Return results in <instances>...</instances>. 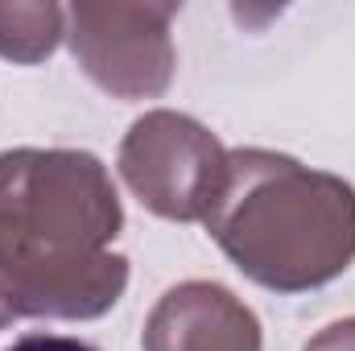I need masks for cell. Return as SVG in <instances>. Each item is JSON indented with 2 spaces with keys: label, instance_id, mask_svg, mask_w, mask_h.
<instances>
[{
  "label": "cell",
  "instance_id": "1",
  "mask_svg": "<svg viewBox=\"0 0 355 351\" xmlns=\"http://www.w3.org/2000/svg\"><path fill=\"white\" fill-rule=\"evenodd\" d=\"M124 207L107 166L83 149L0 153V306L17 318H99L128 289L112 252Z\"/></svg>",
  "mask_w": 355,
  "mask_h": 351
},
{
  "label": "cell",
  "instance_id": "6",
  "mask_svg": "<svg viewBox=\"0 0 355 351\" xmlns=\"http://www.w3.org/2000/svg\"><path fill=\"white\" fill-rule=\"evenodd\" d=\"M67 37V8L50 0H0V58L33 67Z\"/></svg>",
  "mask_w": 355,
  "mask_h": 351
},
{
  "label": "cell",
  "instance_id": "4",
  "mask_svg": "<svg viewBox=\"0 0 355 351\" xmlns=\"http://www.w3.org/2000/svg\"><path fill=\"white\" fill-rule=\"evenodd\" d=\"M174 4H71L67 42L91 83L116 99H153L174 83Z\"/></svg>",
  "mask_w": 355,
  "mask_h": 351
},
{
  "label": "cell",
  "instance_id": "7",
  "mask_svg": "<svg viewBox=\"0 0 355 351\" xmlns=\"http://www.w3.org/2000/svg\"><path fill=\"white\" fill-rule=\"evenodd\" d=\"M302 351H355V318H339L322 327Z\"/></svg>",
  "mask_w": 355,
  "mask_h": 351
},
{
  "label": "cell",
  "instance_id": "8",
  "mask_svg": "<svg viewBox=\"0 0 355 351\" xmlns=\"http://www.w3.org/2000/svg\"><path fill=\"white\" fill-rule=\"evenodd\" d=\"M4 351H95V348L83 343V339H67V335H21Z\"/></svg>",
  "mask_w": 355,
  "mask_h": 351
},
{
  "label": "cell",
  "instance_id": "3",
  "mask_svg": "<svg viewBox=\"0 0 355 351\" xmlns=\"http://www.w3.org/2000/svg\"><path fill=\"white\" fill-rule=\"evenodd\" d=\"M116 166L141 207H149L153 215L174 223H207L223 190L227 149L194 116L157 108L132 120L120 141Z\"/></svg>",
  "mask_w": 355,
  "mask_h": 351
},
{
  "label": "cell",
  "instance_id": "2",
  "mask_svg": "<svg viewBox=\"0 0 355 351\" xmlns=\"http://www.w3.org/2000/svg\"><path fill=\"white\" fill-rule=\"evenodd\" d=\"M211 240L248 281L306 293L355 261V186L272 149H227Z\"/></svg>",
  "mask_w": 355,
  "mask_h": 351
},
{
  "label": "cell",
  "instance_id": "5",
  "mask_svg": "<svg viewBox=\"0 0 355 351\" xmlns=\"http://www.w3.org/2000/svg\"><path fill=\"white\" fill-rule=\"evenodd\" d=\"M145 351H261V318L219 281H182L145 318Z\"/></svg>",
  "mask_w": 355,
  "mask_h": 351
}]
</instances>
